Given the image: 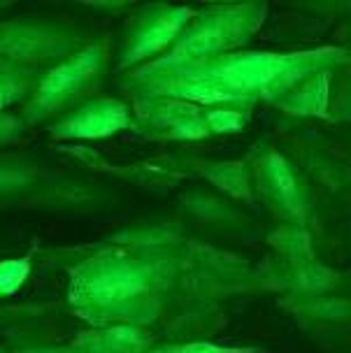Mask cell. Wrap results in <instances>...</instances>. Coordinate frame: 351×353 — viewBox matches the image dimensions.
Here are the masks:
<instances>
[{"mask_svg": "<svg viewBox=\"0 0 351 353\" xmlns=\"http://www.w3.org/2000/svg\"><path fill=\"white\" fill-rule=\"evenodd\" d=\"M37 79L40 74L35 68L0 61V110L14 103H23L35 91Z\"/></svg>", "mask_w": 351, "mask_h": 353, "instance_id": "obj_9", "label": "cell"}, {"mask_svg": "<svg viewBox=\"0 0 351 353\" xmlns=\"http://www.w3.org/2000/svg\"><path fill=\"white\" fill-rule=\"evenodd\" d=\"M108 49L100 42L86 44L77 54L68 56L52 70L42 72L30 93L26 107H23V121L35 123L66 110H77L96 86L103 74Z\"/></svg>", "mask_w": 351, "mask_h": 353, "instance_id": "obj_1", "label": "cell"}, {"mask_svg": "<svg viewBox=\"0 0 351 353\" xmlns=\"http://www.w3.org/2000/svg\"><path fill=\"white\" fill-rule=\"evenodd\" d=\"M191 12L189 10H172V8H149L144 10L128 30L126 49H123L121 65H130L142 59L159 54L163 47L172 42V37L181 33L186 26Z\"/></svg>", "mask_w": 351, "mask_h": 353, "instance_id": "obj_5", "label": "cell"}, {"mask_svg": "<svg viewBox=\"0 0 351 353\" xmlns=\"http://www.w3.org/2000/svg\"><path fill=\"white\" fill-rule=\"evenodd\" d=\"M23 128H26V121H23V119L0 112V147L14 144L19 137L23 135Z\"/></svg>", "mask_w": 351, "mask_h": 353, "instance_id": "obj_14", "label": "cell"}, {"mask_svg": "<svg viewBox=\"0 0 351 353\" xmlns=\"http://www.w3.org/2000/svg\"><path fill=\"white\" fill-rule=\"evenodd\" d=\"M30 272L28 258H19V261H3L0 263V295L14 293Z\"/></svg>", "mask_w": 351, "mask_h": 353, "instance_id": "obj_12", "label": "cell"}, {"mask_svg": "<svg viewBox=\"0 0 351 353\" xmlns=\"http://www.w3.org/2000/svg\"><path fill=\"white\" fill-rule=\"evenodd\" d=\"M244 12H223V14H208L200 19L198 26L184 30L181 40L163 59V63H205L219 59L221 49L233 47L249 35V26L244 23Z\"/></svg>", "mask_w": 351, "mask_h": 353, "instance_id": "obj_4", "label": "cell"}, {"mask_svg": "<svg viewBox=\"0 0 351 353\" xmlns=\"http://www.w3.org/2000/svg\"><path fill=\"white\" fill-rule=\"evenodd\" d=\"M149 121L174 137H200L208 132V119L196 105L184 100H161L149 110Z\"/></svg>", "mask_w": 351, "mask_h": 353, "instance_id": "obj_7", "label": "cell"}, {"mask_svg": "<svg viewBox=\"0 0 351 353\" xmlns=\"http://www.w3.org/2000/svg\"><path fill=\"white\" fill-rule=\"evenodd\" d=\"M128 125V110L123 103L110 98H98L81 103L77 110L61 119L52 128L56 140H98L114 135Z\"/></svg>", "mask_w": 351, "mask_h": 353, "instance_id": "obj_6", "label": "cell"}, {"mask_svg": "<svg viewBox=\"0 0 351 353\" xmlns=\"http://www.w3.org/2000/svg\"><path fill=\"white\" fill-rule=\"evenodd\" d=\"M208 176H210L212 181H214L217 186H221L223 191L247 198V179H244L242 168L235 165V163H221V165H212V168H208Z\"/></svg>", "mask_w": 351, "mask_h": 353, "instance_id": "obj_11", "label": "cell"}, {"mask_svg": "<svg viewBox=\"0 0 351 353\" xmlns=\"http://www.w3.org/2000/svg\"><path fill=\"white\" fill-rule=\"evenodd\" d=\"M259 174V188L265 195V200H270L274 207H296L298 205V184L296 176L291 174V170L284 163V159L277 154H270L268 159H263L256 168Z\"/></svg>", "mask_w": 351, "mask_h": 353, "instance_id": "obj_8", "label": "cell"}, {"mask_svg": "<svg viewBox=\"0 0 351 353\" xmlns=\"http://www.w3.org/2000/svg\"><path fill=\"white\" fill-rule=\"evenodd\" d=\"M208 125L212 130H235L242 125V117L240 112L228 110V107H221V110H212L208 112Z\"/></svg>", "mask_w": 351, "mask_h": 353, "instance_id": "obj_13", "label": "cell"}, {"mask_svg": "<svg viewBox=\"0 0 351 353\" xmlns=\"http://www.w3.org/2000/svg\"><path fill=\"white\" fill-rule=\"evenodd\" d=\"M37 181V170L23 159L3 156L0 159V195L26 191Z\"/></svg>", "mask_w": 351, "mask_h": 353, "instance_id": "obj_10", "label": "cell"}, {"mask_svg": "<svg viewBox=\"0 0 351 353\" xmlns=\"http://www.w3.org/2000/svg\"><path fill=\"white\" fill-rule=\"evenodd\" d=\"M84 35L54 17H17L0 21V61L40 68L84 49Z\"/></svg>", "mask_w": 351, "mask_h": 353, "instance_id": "obj_2", "label": "cell"}, {"mask_svg": "<svg viewBox=\"0 0 351 353\" xmlns=\"http://www.w3.org/2000/svg\"><path fill=\"white\" fill-rule=\"evenodd\" d=\"M79 291L96 307L133 309L137 302H147L152 293L154 270L133 258L103 256L89 261L79 272Z\"/></svg>", "mask_w": 351, "mask_h": 353, "instance_id": "obj_3", "label": "cell"}]
</instances>
